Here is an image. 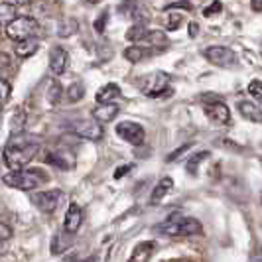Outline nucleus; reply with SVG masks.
<instances>
[{
  "label": "nucleus",
  "mask_w": 262,
  "mask_h": 262,
  "mask_svg": "<svg viewBox=\"0 0 262 262\" xmlns=\"http://www.w3.org/2000/svg\"><path fill=\"white\" fill-rule=\"evenodd\" d=\"M130 171V166H120V168H117V171H115V178H122V176H126Z\"/></svg>",
  "instance_id": "obj_35"
},
{
  "label": "nucleus",
  "mask_w": 262,
  "mask_h": 262,
  "mask_svg": "<svg viewBox=\"0 0 262 262\" xmlns=\"http://www.w3.org/2000/svg\"><path fill=\"white\" fill-rule=\"evenodd\" d=\"M209 158V152L207 150H203V152H197L193 156L187 158V162H185V170L189 171L191 176H195L197 171H199V166H201V162H205Z\"/></svg>",
  "instance_id": "obj_21"
},
{
  "label": "nucleus",
  "mask_w": 262,
  "mask_h": 262,
  "mask_svg": "<svg viewBox=\"0 0 262 262\" xmlns=\"http://www.w3.org/2000/svg\"><path fill=\"white\" fill-rule=\"evenodd\" d=\"M87 2H91V4H99L101 0H87Z\"/></svg>",
  "instance_id": "obj_40"
},
{
  "label": "nucleus",
  "mask_w": 262,
  "mask_h": 262,
  "mask_svg": "<svg viewBox=\"0 0 262 262\" xmlns=\"http://www.w3.org/2000/svg\"><path fill=\"white\" fill-rule=\"evenodd\" d=\"M223 10V4L219 2V0H213L209 6L203 10V16H207V18H211V16H215V14H219Z\"/></svg>",
  "instance_id": "obj_30"
},
{
  "label": "nucleus",
  "mask_w": 262,
  "mask_h": 262,
  "mask_svg": "<svg viewBox=\"0 0 262 262\" xmlns=\"http://www.w3.org/2000/svg\"><path fill=\"white\" fill-rule=\"evenodd\" d=\"M61 93H63V89H61V85H59L57 81H53L52 87H50V95H48V99H50V101H52L53 105H55V103H57V101L61 99Z\"/></svg>",
  "instance_id": "obj_28"
},
{
  "label": "nucleus",
  "mask_w": 262,
  "mask_h": 262,
  "mask_svg": "<svg viewBox=\"0 0 262 262\" xmlns=\"http://www.w3.org/2000/svg\"><path fill=\"white\" fill-rule=\"evenodd\" d=\"M105 22H106V12H103L101 14V18L95 22V28H97V32H99V34H103V32H105V30H103V28H105Z\"/></svg>",
  "instance_id": "obj_32"
},
{
  "label": "nucleus",
  "mask_w": 262,
  "mask_h": 262,
  "mask_svg": "<svg viewBox=\"0 0 262 262\" xmlns=\"http://www.w3.org/2000/svg\"><path fill=\"white\" fill-rule=\"evenodd\" d=\"M10 71H12V59H10V55L0 52V79L6 77Z\"/></svg>",
  "instance_id": "obj_26"
},
{
  "label": "nucleus",
  "mask_w": 262,
  "mask_h": 262,
  "mask_svg": "<svg viewBox=\"0 0 262 262\" xmlns=\"http://www.w3.org/2000/svg\"><path fill=\"white\" fill-rule=\"evenodd\" d=\"M136 87L144 93L146 97L150 99H156V97H162L166 93L171 95V87H170V77L168 73L164 71H156V73H146L140 79H136Z\"/></svg>",
  "instance_id": "obj_4"
},
{
  "label": "nucleus",
  "mask_w": 262,
  "mask_h": 262,
  "mask_svg": "<svg viewBox=\"0 0 262 262\" xmlns=\"http://www.w3.org/2000/svg\"><path fill=\"white\" fill-rule=\"evenodd\" d=\"M63 262H79L77 254H71V256H67V258H66Z\"/></svg>",
  "instance_id": "obj_37"
},
{
  "label": "nucleus",
  "mask_w": 262,
  "mask_h": 262,
  "mask_svg": "<svg viewBox=\"0 0 262 262\" xmlns=\"http://www.w3.org/2000/svg\"><path fill=\"white\" fill-rule=\"evenodd\" d=\"M118 97H120V89H118L117 83H106V85H103V87L97 91V95H95V99H97L99 105L113 103V101H117Z\"/></svg>",
  "instance_id": "obj_16"
},
{
  "label": "nucleus",
  "mask_w": 262,
  "mask_h": 262,
  "mask_svg": "<svg viewBox=\"0 0 262 262\" xmlns=\"http://www.w3.org/2000/svg\"><path fill=\"white\" fill-rule=\"evenodd\" d=\"M14 52L18 57L26 59V57H32L34 53L38 52V41L36 39H24V41H16L14 46Z\"/></svg>",
  "instance_id": "obj_19"
},
{
  "label": "nucleus",
  "mask_w": 262,
  "mask_h": 262,
  "mask_svg": "<svg viewBox=\"0 0 262 262\" xmlns=\"http://www.w3.org/2000/svg\"><path fill=\"white\" fill-rule=\"evenodd\" d=\"M250 10L256 14L262 12V0H250Z\"/></svg>",
  "instance_id": "obj_34"
},
{
  "label": "nucleus",
  "mask_w": 262,
  "mask_h": 262,
  "mask_svg": "<svg viewBox=\"0 0 262 262\" xmlns=\"http://www.w3.org/2000/svg\"><path fill=\"white\" fill-rule=\"evenodd\" d=\"M73 134H77L79 138H85V140H101L103 138V126L95 120H81L73 126Z\"/></svg>",
  "instance_id": "obj_11"
},
{
  "label": "nucleus",
  "mask_w": 262,
  "mask_h": 262,
  "mask_svg": "<svg viewBox=\"0 0 262 262\" xmlns=\"http://www.w3.org/2000/svg\"><path fill=\"white\" fill-rule=\"evenodd\" d=\"M39 142L36 138H28L24 134H12L10 142L4 148V164L12 171L24 170L28 164L36 158Z\"/></svg>",
  "instance_id": "obj_1"
},
{
  "label": "nucleus",
  "mask_w": 262,
  "mask_h": 262,
  "mask_svg": "<svg viewBox=\"0 0 262 262\" xmlns=\"http://www.w3.org/2000/svg\"><path fill=\"white\" fill-rule=\"evenodd\" d=\"M6 2H8V4H14V6H16V4H24V2H28V0H6Z\"/></svg>",
  "instance_id": "obj_38"
},
{
  "label": "nucleus",
  "mask_w": 262,
  "mask_h": 262,
  "mask_svg": "<svg viewBox=\"0 0 262 262\" xmlns=\"http://www.w3.org/2000/svg\"><path fill=\"white\" fill-rule=\"evenodd\" d=\"M12 236V229L8 227V225L0 223V241H6V238H10Z\"/></svg>",
  "instance_id": "obj_31"
},
{
  "label": "nucleus",
  "mask_w": 262,
  "mask_h": 262,
  "mask_svg": "<svg viewBox=\"0 0 262 262\" xmlns=\"http://www.w3.org/2000/svg\"><path fill=\"white\" fill-rule=\"evenodd\" d=\"M69 245H71L69 238H66L63 235H55L52 241V254H61Z\"/></svg>",
  "instance_id": "obj_25"
},
{
  "label": "nucleus",
  "mask_w": 262,
  "mask_h": 262,
  "mask_svg": "<svg viewBox=\"0 0 262 262\" xmlns=\"http://www.w3.org/2000/svg\"><path fill=\"white\" fill-rule=\"evenodd\" d=\"M2 182L8 185V187L20 189V191H32L41 182H48V176L41 173L39 170H18V171L4 173L2 176Z\"/></svg>",
  "instance_id": "obj_3"
},
{
  "label": "nucleus",
  "mask_w": 262,
  "mask_h": 262,
  "mask_svg": "<svg viewBox=\"0 0 262 262\" xmlns=\"http://www.w3.org/2000/svg\"><path fill=\"white\" fill-rule=\"evenodd\" d=\"M32 203L43 213H53L57 209L59 201H61V191L57 189H50V191H38V193H32L30 195Z\"/></svg>",
  "instance_id": "obj_9"
},
{
  "label": "nucleus",
  "mask_w": 262,
  "mask_h": 262,
  "mask_svg": "<svg viewBox=\"0 0 262 262\" xmlns=\"http://www.w3.org/2000/svg\"><path fill=\"white\" fill-rule=\"evenodd\" d=\"M156 233L166 236H191L203 233V227L193 217H170L164 223L156 225Z\"/></svg>",
  "instance_id": "obj_2"
},
{
  "label": "nucleus",
  "mask_w": 262,
  "mask_h": 262,
  "mask_svg": "<svg viewBox=\"0 0 262 262\" xmlns=\"http://www.w3.org/2000/svg\"><path fill=\"white\" fill-rule=\"evenodd\" d=\"M249 93L254 101H260V79H252L249 83Z\"/></svg>",
  "instance_id": "obj_29"
},
{
  "label": "nucleus",
  "mask_w": 262,
  "mask_h": 262,
  "mask_svg": "<svg viewBox=\"0 0 262 262\" xmlns=\"http://www.w3.org/2000/svg\"><path fill=\"white\" fill-rule=\"evenodd\" d=\"M46 162H50V164L57 166V168H61V170H69V168H73V164L66 162V156H63V154H55V152H50V154L46 156Z\"/></svg>",
  "instance_id": "obj_24"
},
{
  "label": "nucleus",
  "mask_w": 262,
  "mask_h": 262,
  "mask_svg": "<svg viewBox=\"0 0 262 262\" xmlns=\"http://www.w3.org/2000/svg\"><path fill=\"white\" fill-rule=\"evenodd\" d=\"M39 34V24L30 16H16L12 22L6 26V36L14 41L34 39Z\"/></svg>",
  "instance_id": "obj_6"
},
{
  "label": "nucleus",
  "mask_w": 262,
  "mask_h": 262,
  "mask_svg": "<svg viewBox=\"0 0 262 262\" xmlns=\"http://www.w3.org/2000/svg\"><path fill=\"white\" fill-rule=\"evenodd\" d=\"M81 223H83V211H81V207H79L77 203H71L66 213V221H63L66 233H69V235L77 233Z\"/></svg>",
  "instance_id": "obj_13"
},
{
  "label": "nucleus",
  "mask_w": 262,
  "mask_h": 262,
  "mask_svg": "<svg viewBox=\"0 0 262 262\" xmlns=\"http://www.w3.org/2000/svg\"><path fill=\"white\" fill-rule=\"evenodd\" d=\"M203 113H205V117L209 118L213 124H219V126L229 124V120H231V111H229V106L225 105V103H219V101L205 105Z\"/></svg>",
  "instance_id": "obj_10"
},
{
  "label": "nucleus",
  "mask_w": 262,
  "mask_h": 262,
  "mask_svg": "<svg viewBox=\"0 0 262 262\" xmlns=\"http://www.w3.org/2000/svg\"><path fill=\"white\" fill-rule=\"evenodd\" d=\"M126 38L134 41V46H140L146 50L154 48H166L168 46V36L162 30H146L144 26H134L126 34Z\"/></svg>",
  "instance_id": "obj_5"
},
{
  "label": "nucleus",
  "mask_w": 262,
  "mask_h": 262,
  "mask_svg": "<svg viewBox=\"0 0 262 262\" xmlns=\"http://www.w3.org/2000/svg\"><path fill=\"white\" fill-rule=\"evenodd\" d=\"M203 57L213 66L225 67V69L236 66V53L227 46H209L203 50Z\"/></svg>",
  "instance_id": "obj_7"
},
{
  "label": "nucleus",
  "mask_w": 262,
  "mask_h": 262,
  "mask_svg": "<svg viewBox=\"0 0 262 262\" xmlns=\"http://www.w3.org/2000/svg\"><path fill=\"white\" fill-rule=\"evenodd\" d=\"M10 93H12V87L8 85V81L0 79V106L4 105V103H8V99H10Z\"/></svg>",
  "instance_id": "obj_27"
},
{
  "label": "nucleus",
  "mask_w": 262,
  "mask_h": 262,
  "mask_svg": "<svg viewBox=\"0 0 262 262\" xmlns=\"http://www.w3.org/2000/svg\"><path fill=\"white\" fill-rule=\"evenodd\" d=\"M4 250H6L4 249V241H0V254H4Z\"/></svg>",
  "instance_id": "obj_39"
},
{
  "label": "nucleus",
  "mask_w": 262,
  "mask_h": 262,
  "mask_svg": "<svg viewBox=\"0 0 262 262\" xmlns=\"http://www.w3.org/2000/svg\"><path fill=\"white\" fill-rule=\"evenodd\" d=\"M83 93H85L83 83H81V81H75V83H71V85H69V89H67V99H69L71 103L81 101V99H83Z\"/></svg>",
  "instance_id": "obj_23"
},
{
  "label": "nucleus",
  "mask_w": 262,
  "mask_h": 262,
  "mask_svg": "<svg viewBox=\"0 0 262 262\" xmlns=\"http://www.w3.org/2000/svg\"><path fill=\"white\" fill-rule=\"evenodd\" d=\"M0 108H2V106H0Z\"/></svg>",
  "instance_id": "obj_41"
},
{
  "label": "nucleus",
  "mask_w": 262,
  "mask_h": 262,
  "mask_svg": "<svg viewBox=\"0 0 262 262\" xmlns=\"http://www.w3.org/2000/svg\"><path fill=\"white\" fill-rule=\"evenodd\" d=\"M236 108H238V113L247 118V120H250V122H254V124H260L262 122V111L256 103L241 101V103L236 105Z\"/></svg>",
  "instance_id": "obj_15"
},
{
  "label": "nucleus",
  "mask_w": 262,
  "mask_h": 262,
  "mask_svg": "<svg viewBox=\"0 0 262 262\" xmlns=\"http://www.w3.org/2000/svg\"><path fill=\"white\" fill-rule=\"evenodd\" d=\"M16 18V6L8 2H0V26H8Z\"/></svg>",
  "instance_id": "obj_22"
},
{
  "label": "nucleus",
  "mask_w": 262,
  "mask_h": 262,
  "mask_svg": "<svg viewBox=\"0 0 262 262\" xmlns=\"http://www.w3.org/2000/svg\"><path fill=\"white\" fill-rule=\"evenodd\" d=\"M67 63H69V55L63 48H52V52H50V71H52L53 75H61V73H66L67 69Z\"/></svg>",
  "instance_id": "obj_12"
},
{
  "label": "nucleus",
  "mask_w": 262,
  "mask_h": 262,
  "mask_svg": "<svg viewBox=\"0 0 262 262\" xmlns=\"http://www.w3.org/2000/svg\"><path fill=\"white\" fill-rule=\"evenodd\" d=\"M156 249V245L152 243V241H146V243H140L134 252H132L130 260L128 262H148L150 260V256H152V252Z\"/></svg>",
  "instance_id": "obj_18"
},
{
  "label": "nucleus",
  "mask_w": 262,
  "mask_h": 262,
  "mask_svg": "<svg viewBox=\"0 0 262 262\" xmlns=\"http://www.w3.org/2000/svg\"><path fill=\"white\" fill-rule=\"evenodd\" d=\"M117 134L124 142H128L132 146H140L146 138L144 128L138 122H132V120H124V122L117 124Z\"/></svg>",
  "instance_id": "obj_8"
},
{
  "label": "nucleus",
  "mask_w": 262,
  "mask_h": 262,
  "mask_svg": "<svg viewBox=\"0 0 262 262\" xmlns=\"http://www.w3.org/2000/svg\"><path fill=\"white\" fill-rule=\"evenodd\" d=\"M150 53H152V50H146V48H140V46H128L124 50V57L132 63H138V61L146 59Z\"/></svg>",
  "instance_id": "obj_20"
},
{
  "label": "nucleus",
  "mask_w": 262,
  "mask_h": 262,
  "mask_svg": "<svg viewBox=\"0 0 262 262\" xmlns=\"http://www.w3.org/2000/svg\"><path fill=\"white\" fill-rule=\"evenodd\" d=\"M173 187V180L171 178H162L158 185L154 187V191H152V195H150V205H158L164 197L170 193V189Z\"/></svg>",
  "instance_id": "obj_17"
},
{
  "label": "nucleus",
  "mask_w": 262,
  "mask_h": 262,
  "mask_svg": "<svg viewBox=\"0 0 262 262\" xmlns=\"http://www.w3.org/2000/svg\"><path fill=\"white\" fill-rule=\"evenodd\" d=\"M118 105L115 103H105V105H99L97 108H93V118L95 122H111L118 117Z\"/></svg>",
  "instance_id": "obj_14"
},
{
  "label": "nucleus",
  "mask_w": 262,
  "mask_h": 262,
  "mask_svg": "<svg viewBox=\"0 0 262 262\" xmlns=\"http://www.w3.org/2000/svg\"><path fill=\"white\" fill-rule=\"evenodd\" d=\"M189 36H191V38H195L197 36V24L195 22H191V24H189Z\"/></svg>",
  "instance_id": "obj_36"
},
{
  "label": "nucleus",
  "mask_w": 262,
  "mask_h": 262,
  "mask_svg": "<svg viewBox=\"0 0 262 262\" xmlns=\"http://www.w3.org/2000/svg\"><path fill=\"white\" fill-rule=\"evenodd\" d=\"M187 148H189V144H187V146H182L180 150H176V152H171V154H170V156H168V158H166V160H168V162H173V160H178V156H180L182 152H187Z\"/></svg>",
  "instance_id": "obj_33"
}]
</instances>
